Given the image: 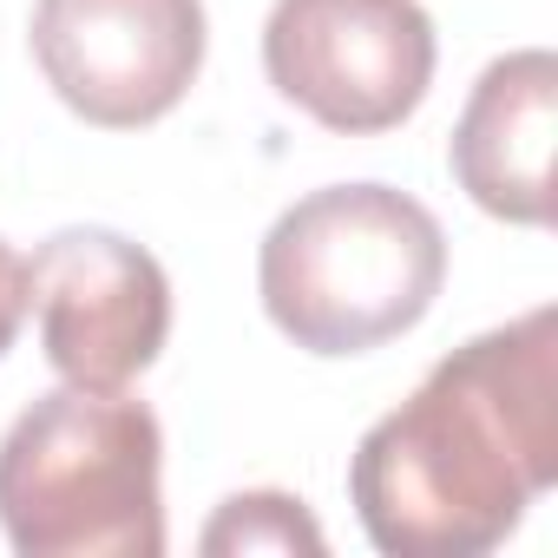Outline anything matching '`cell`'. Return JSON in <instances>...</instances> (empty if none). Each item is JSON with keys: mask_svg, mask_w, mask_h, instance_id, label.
Listing matches in <instances>:
<instances>
[{"mask_svg": "<svg viewBox=\"0 0 558 558\" xmlns=\"http://www.w3.org/2000/svg\"><path fill=\"white\" fill-rule=\"evenodd\" d=\"M165 434L119 388H53L0 440V532L21 558H158Z\"/></svg>", "mask_w": 558, "mask_h": 558, "instance_id": "3957f363", "label": "cell"}, {"mask_svg": "<svg viewBox=\"0 0 558 558\" xmlns=\"http://www.w3.org/2000/svg\"><path fill=\"white\" fill-rule=\"evenodd\" d=\"M263 73L316 125L375 138L421 112L434 86V21L421 0H276Z\"/></svg>", "mask_w": 558, "mask_h": 558, "instance_id": "277c9868", "label": "cell"}, {"mask_svg": "<svg viewBox=\"0 0 558 558\" xmlns=\"http://www.w3.org/2000/svg\"><path fill=\"white\" fill-rule=\"evenodd\" d=\"M21 323H27V256L0 236V355L21 342Z\"/></svg>", "mask_w": 558, "mask_h": 558, "instance_id": "9c48e42d", "label": "cell"}, {"mask_svg": "<svg viewBox=\"0 0 558 558\" xmlns=\"http://www.w3.org/2000/svg\"><path fill=\"white\" fill-rule=\"evenodd\" d=\"M204 551L210 558H230V551H310L316 558L323 551V525L290 493H236L204 525Z\"/></svg>", "mask_w": 558, "mask_h": 558, "instance_id": "ba28073f", "label": "cell"}, {"mask_svg": "<svg viewBox=\"0 0 558 558\" xmlns=\"http://www.w3.org/2000/svg\"><path fill=\"white\" fill-rule=\"evenodd\" d=\"M558 480V310L473 336L381 414L349 493L388 558H480Z\"/></svg>", "mask_w": 558, "mask_h": 558, "instance_id": "6da1fadb", "label": "cell"}, {"mask_svg": "<svg viewBox=\"0 0 558 558\" xmlns=\"http://www.w3.org/2000/svg\"><path fill=\"white\" fill-rule=\"evenodd\" d=\"M551 138H558V60L545 47L506 53L480 73L453 125L460 191L506 223H551Z\"/></svg>", "mask_w": 558, "mask_h": 558, "instance_id": "52a82bcc", "label": "cell"}, {"mask_svg": "<svg viewBox=\"0 0 558 558\" xmlns=\"http://www.w3.org/2000/svg\"><path fill=\"white\" fill-rule=\"evenodd\" d=\"M34 60L66 112L138 132L204 66V0H34Z\"/></svg>", "mask_w": 558, "mask_h": 558, "instance_id": "5b68a950", "label": "cell"}, {"mask_svg": "<svg viewBox=\"0 0 558 558\" xmlns=\"http://www.w3.org/2000/svg\"><path fill=\"white\" fill-rule=\"evenodd\" d=\"M263 310L310 355H368L408 336L440 283V217L388 184H329L269 223L256 256Z\"/></svg>", "mask_w": 558, "mask_h": 558, "instance_id": "7a4b0ae2", "label": "cell"}, {"mask_svg": "<svg viewBox=\"0 0 558 558\" xmlns=\"http://www.w3.org/2000/svg\"><path fill=\"white\" fill-rule=\"evenodd\" d=\"M40 349L73 388H125L171 336L165 263L119 230H60L27 263Z\"/></svg>", "mask_w": 558, "mask_h": 558, "instance_id": "8992f818", "label": "cell"}]
</instances>
